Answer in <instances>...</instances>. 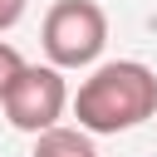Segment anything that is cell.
Returning a JSON list of instances; mask_svg holds the SVG:
<instances>
[{
  "label": "cell",
  "mask_w": 157,
  "mask_h": 157,
  "mask_svg": "<svg viewBox=\"0 0 157 157\" xmlns=\"http://www.w3.org/2000/svg\"><path fill=\"white\" fill-rule=\"evenodd\" d=\"M29 157H98L93 152V142H88V132L83 128H44V132H34V152Z\"/></svg>",
  "instance_id": "4"
},
{
  "label": "cell",
  "mask_w": 157,
  "mask_h": 157,
  "mask_svg": "<svg viewBox=\"0 0 157 157\" xmlns=\"http://www.w3.org/2000/svg\"><path fill=\"white\" fill-rule=\"evenodd\" d=\"M20 69H25V54H20L15 44H5V39H0V98L10 93V83L20 78Z\"/></svg>",
  "instance_id": "5"
},
{
  "label": "cell",
  "mask_w": 157,
  "mask_h": 157,
  "mask_svg": "<svg viewBox=\"0 0 157 157\" xmlns=\"http://www.w3.org/2000/svg\"><path fill=\"white\" fill-rule=\"evenodd\" d=\"M25 10H29V0H0V34L15 29V25L25 20Z\"/></svg>",
  "instance_id": "6"
},
{
  "label": "cell",
  "mask_w": 157,
  "mask_h": 157,
  "mask_svg": "<svg viewBox=\"0 0 157 157\" xmlns=\"http://www.w3.org/2000/svg\"><path fill=\"white\" fill-rule=\"evenodd\" d=\"M0 103H5L10 128H20V132H44V128H54V123L64 118V108H69V83H64V74H59L54 64H25L20 78L10 83V93H5Z\"/></svg>",
  "instance_id": "3"
},
{
  "label": "cell",
  "mask_w": 157,
  "mask_h": 157,
  "mask_svg": "<svg viewBox=\"0 0 157 157\" xmlns=\"http://www.w3.org/2000/svg\"><path fill=\"white\" fill-rule=\"evenodd\" d=\"M74 118L83 132H98V137L142 128L147 118H157V74L137 59L98 64L74 93Z\"/></svg>",
  "instance_id": "1"
},
{
  "label": "cell",
  "mask_w": 157,
  "mask_h": 157,
  "mask_svg": "<svg viewBox=\"0 0 157 157\" xmlns=\"http://www.w3.org/2000/svg\"><path fill=\"white\" fill-rule=\"evenodd\" d=\"M39 34L54 69H88L108 44V15L98 0H54Z\"/></svg>",
  "instance_id": "2"
}]
</instances>
